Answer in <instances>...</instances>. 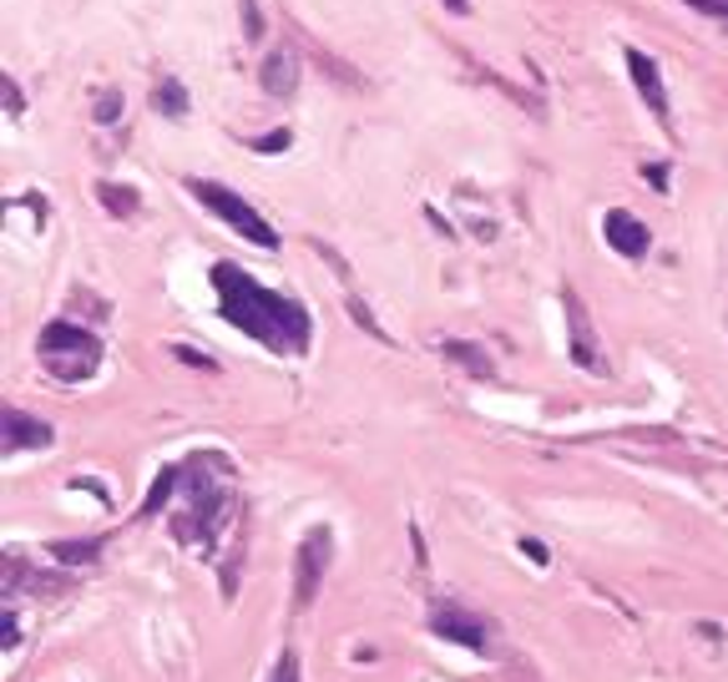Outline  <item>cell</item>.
Instances as JSON below:
<instances>
[{
	"label": "cell",
	"instance_id": "obj_4",
	"mask_svg": "<svg viewBox=\"0 0 728 682\" xmlns=\"http://www.w3.org/2000/svg\"><path fill=\"white\" fill-rule=\"evenodd\" d=\"M330 552H334L330 525H314V531L299 541V566H293V606H299V612L314 606L319 587H324V571H330Z\"/></svg>",
	"mask_w": 728,
	"mask_h": 682
},
{
	"label": "cell",
	"instance_id": "obj_21",
	"mask_svg": "<svg viewBox=\"0 0 728 682\" xmlns=\"http://www.w3.org/2000/svg\"><path fill=\"white\" fill-rule=\"evenodd\" d=\"M0 637H5V647H15V637H21V622H15V612H11V606L0 612Z\"/></svg>",
	"mask_w": 728,
	"mask_h": 682
},
{
	"label": "cell",
	"instance_id": "obj_3",
	"mask_svg": "<svg viewBox=\"0 0 728 682\" xmlns=\"http://www.w3.org/2000/svg\"><path fill=\"white\" fill-rule=\"evenodd\" d=\"M187 193L198 197V203H203L208 212H218V218H223L228 228H239V233L249 238V243H258V248H278V233H274V228H268L264 218H258V212H253L239 193H228L223 183H208V177H187Z\"/></svg>",
	"mask_w": 728,
	"mask_h": 682
},
{
	"label": "cell",
	"instance_id": "obj_9",
	"mask_svg": "<svg viewBox=\"0 0 728 682\" xmlns=\"http://www.w3.org/2000/svg\"><path fill=\"white\" fill-rule=\"evenodd\" d=\"M562 303H567V328H571V359L587 369V374H602V355H597L592 344V324H587V309L577 293H562Z\"/></svg>",
	"mask_w": 728,
	"mask_h": 682
},
{
	"label": "cell",
	"instance_id": "obj_8",
	"mask_svg": "<svg viewBox=\"0 0 728 682\" xmlns=\"http://www.w3.org/2000/svg\"><path fill=\"white\" fill-rule=\"evenodd\" d=\"M602 233H608V243L623 253V258H643V253L652 248V233L637 223L633 212H623V208H612L608 218H602Z\"/></svg>",
	"mask_w": 728,
	"mask_h": 682
},
{
	"label": "cell",
	"instance_id": "obj_14",
	"mask_svg": "<svg viewBox=\"0 0 728 682\" xmlns=\"http://www.w3.org/2000/svg\"><path fill=\"white\" fill-rule=\"evenodd\" d=\"M152 106H158L162 117H187V92L177 77H162L158 92H152Z\"/></svg>",
	"mask_w": 728,
	"mask_h": 682
},
{
	"label": "cell",
	"instance_id": "obj_22",
	"mask_svg": "<svg viewBox=\"0 0 728 682\" xmlns=\"http://www.w3.org/2000/svg\"><path fill=\"white\" fill-rule=\"evenodd\" d=\"M683 5H693L703 15H728V0H683Z\"/></svg>",
	"mask_w": 728,
	"mask_h": 682
},
{
	"label": "cell",
	"instance_id": "obj_15",
	"mask_svg": "<svg viewBox=\"0 0 728 682\" xmlns=\"http://www.w3.org/2000/svg\"><path fill=\"white\" fill-rule=\"evenodd\" d=\"M96 193H102V203H106L112 212H122V218H127V212H137V193H132V187H112V183H102Z\"/></svg>",
	"mask_w": 728,
	"mask_h": 682
},
{
	"label": "cell",
	"instance_id": "obj_1",
	"mask_svg": "<svg viewBox=\"0 0 728 682\" xmlns=\"http://www.w3.org/2000/svg\"><path fill=\"white\" fill-rule=\"evenodd\" d=\"M212 289L223 303V319L233 328H243L249 339L268 344L278 355H304L309 349V314L293 299L264 289L253 274H243L239 263H218L212 268Z\"/></svg>",
	"mask_w": 728,
	"mask_h": 682
},
{
	"label": "cell",
	"instance_id": "obj_13",
	"mask_svg": "<svg viewBox=\"0 0 728 682\" xmlns=\"http://www.w3.org/2000/svg\"><path fill=\"white\" fill-rule=\"evenodd\" d=\"M102 546H106V536H81V541H51L46 552L67 566H92L96 556H102Z\"/></svg>",
	"mask_w": 728,
	"mask_h": 682
},
{
	"label": "cell",
	"instance_id": "obj_20",
	"mask_svg": "<svg viewBox=\"0 0 728 682\" xmlns=\"http://www.w3.org/2000/svg\"><path fill=\"white\" fill-rule=\"evenodd\" d=\"M253 147H258V152H284V147H289V131H268V137H253Z\"/></svg>",
	"mask_w": 728,
	"mask_h": 682
},
{
	"label": "cell",
	"instance_id": "obj_12",
	"mask_svg": "<svg viewBox=\"0 0 728 682\" xmlns=\"http://www.w3.org/2000/svg\"><path fill=\"white\" fill-rule=\"evenodd\" d=\"M440 355H446V359H455V365H461L465 374H476V380H490V374H496V365L486 359V349H481V344L446 339V344H440Z\"/></svg>",
	"mask_w": 728,
	"mask_h": 682
},
{
	"label": "cell",
	"instance_id": "obj_5",
	"mask_svg": "<svg viewBox=\"0 0 728 682\" xmlns=\"http://www.w3.org/2000/svg\"><path fill=\"white\" fill-rule=\"evenodd\" d=\"M430 632L440 643H455V647H471V652H490V632L476 612H465L455 602H436L430 606Z\"/></svg>",
	"mask_w": 728,
	"mask_h": 682
},
{
	"label": "cell",
	"instance_id": "obj_23",
	"mask_svg": "<svg viewBox=\"0 0 728 682\" xmlns=\"http://www.w3.org/2000/svg\"><path fill=\"white\" fill-rule=\"evenodd\" d=\"M177 359H183V365H203V369H212V359H208V355H198V349H187V344H177Z\"/></svg>",
	"mask_w": 728,
	"mask_h": 682
},
{
	"label": "cell",
	"instance_id": "obj_19",
	"mask_svg": "<svg viewBox=\"0 0 728 682\" xmlns=\"http://www.w3.org/2000/svg\"><path fill=\"white\" fill-rule=\"evenodd\" d=\"M117 117H122V96L106 92L102 102H96V122H117Z\"/></svg>",
	"mask_w": 728,
	"mask_h": 682
},
{
	"label": "cell",
	"instance_id": "obj_18",
	"mask_svg": "<svg viewBox=\"0 0 728 682\" xmlns=\"http://www.w3.org/2000/svg\"><path fill=\"white\" fill-rule=\"evenodd\" d=\"M349 314H355V324H365V328H370L374 339H390V334H384V328L374 324V319H370V309H365V303H359V299H349Z\"/></svg>",
	"mask_w": 728,
	"mask_h": 682
},
{
	"label": "cell",
	"instance_id": "obj_2",
	"mask_svg": "<svg viewBox=\"0 0 728 682\" xmlns=\"http://www.w3.org/2000/svg\"><path fill=\"white\" fill-rule=\"evenodd\" d=\"M41 359H46V369L56 380H86L96 369V359H102V344H96V334L71 324V319H56L41 334Z\"/></svg>",
	"mask_w": 728,
	"mask_h": 682
},
{
	"label": "cell",
	"instance_id": "obj_11",
	"mask_svg": "<svg viewBox=\"0 0 728 682\" xmlns=\"http://www.w3.org/2000/svg\"><path fill=\"white\" fill-rule=\"evenodd\" d=\"M293 86H299V56H293L289 46H278V51L264 61V92L268 96H293Z\"/></svg>",
	"mask_w": 728,
	"mask_h": 682
},
{
	"label": "cell",
	"instance_id": "obj_24",
	"mask_svg": "<svg viewBox=\"0 0 728 682\" xmlns=\"http://www.w3.org/2000/svg\"><path fill=\"white\" fill-rule=\"evenodd\" d=\"M521 552H527L536 566H546V546H542V541H531V536H527V541H521Z\"/></svg>",
	"mask_w": 728,
	"mask_h": 682
},
{
	"label": "cell",
	"instance_id": "obj_10",
	"mask_svg": "<svg viewBox=\"0 0 728 682\" xmlns=\"http://www.w3.org/2000/svg\"><path fill=\"white\" fill-rule=\"evenodd\" d=\"M5 446L11 450H31V446H51V425L36 420V415H26V409H5Z\"/></svg>",
	"mask_w": 728,
	"mask_h": 682
},
{
	"label": "cell",
	"instance_id": "obj_7",
	"mask_svg": "<svg viewBox=\"0 0 728 682\" xmlns=\"http://www.w3.org/2000/svg\"><path fill=\"white\" fill-rule=\"evenodd\" d=\"M627 71H633V86H637V96L648 102V112L668 127V92H662V71H658V61L652 56H643V51H627Z\"/></svg>",
	"mask_w": 728,
	"mask_h": 682
},
{
	"label": "cell",
	"instance_id": "obj_16",
	"mask_svg": "<svg viewBox=\"0 0 728 682\" xmlns=\"http://www.w3.org/2000/svg\"><path fill=\"white\" fill-rule=\"evenodd\" d=\"M173 490H177V471H162V475H158V486L147 490V506H142V516H152V511H158V506H167V500H173Z\"/></svg>",
	"mask_w": 728,
	"mask_h": 682
},
{
	"label": "cell",
	"instance_id": "obj_6",
	"mask_svg": "<svg viewBox=\"0 0 728 682\" xmlns=\"http://www.w3.org/2000/svg\"><path fill=\"white\" fill-rule=\"evenodd\" d=\"M0 587H5V597H15V591H31V597H56V591L71 587V577L26 571V562H21V556H5V562H0Z\"/></svg>",
	"mask_w": 728,
	"mask_h": 682
},
{
	"label": "cell",
	"instance_id": "obj_25",
	"mask_svg": "<svg viewBox=\"0 0 728 682\" xmlns=\"http://www.w3.org/2000/svg\"><path fill=\"white\" fill-rule=\"evenodd\" d=\"M446 5H451L455 15H465V11H471V0H446Z\"/></svg>",
	"mask_w": 728,
	"mask_h": 682
},
{
	"label": "cell",
	"instance_id": "obj_17",
	"mask_svg": "<svg viewBox=\"0 0 728 682\" xmlns=\"http://www.w3.org/2000/svg\"><path fill=\"white\" fill-rule=\"evenodd\" d=\"M268 682H299V657H293V652L278 657V668H274V678H268Z\"/></svg>",
	"mask_w": 728,
	"mask_h": 682
}]
</instances>
